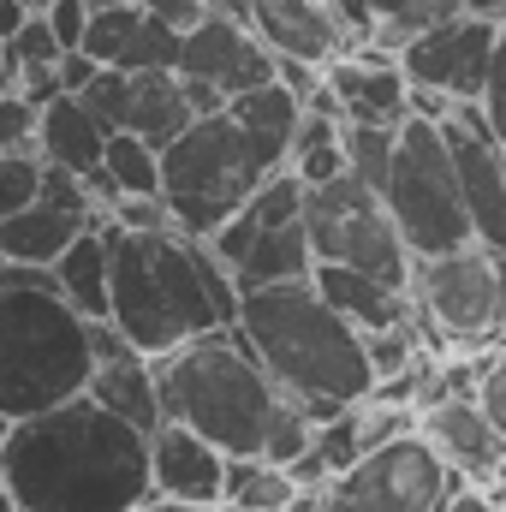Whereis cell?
<instances>
[{"instance_id": "2", "label": "cell", "mask_w": 506, "mask_h": 512, "mask_svg": "<svg viewBox=\"0 0 506 512\" xmlns=\"http://www.w3.org/2000/svg\"><path fill=\"white\" fill-rule=\"evenodd\" d=\"M114 251V322L126 328L137 352L161 358L185 340H203L215 328L239 322V280L209 239H191L179 227L167 233H126L102 227Z\"/></svg>"}, {"instance_id": "45", "label": "cell", "mask_w": 506, "mask_h": 512, "mask_svg": "<svg viewBox=\"0 0 506 512\" xmlns=\"http://www.w3.org/2000/svg\"><path fill=\"white\" fill-rule=\"evenodd\" d=\"M96 72H102V60H96V54H84V48H66V54H60V78H66V90H72V96H84V90L96 84Z\"/></svg>"}, {"instance_id": "47", "label": "cell", "mask_w": 506, "mask_h": 512, "mask_svg": "<svg viewBox=\"0 0 506 512\" xmlns=\"http://www.w3.org/2000/svg\"><path fill=\"white\" fill-rule=\"evenodd\" d=\"M131 512H221V507H197V501H173V495H149L143 507H131Z\"/></svg>"}, {"instance_id": "14", "label": "cell", "mask_w": 506, "mask_h": 512, "mask_svg": "<svg viewBox=\"0 0 506 512\" xmlns=\"http://www.w3.org/2000/svg\"><path fill=\"white\" fill-rule=\"evenodd\" d=\"M209 245H215L221 262L233 268L239 292L316 274V245H310V227H304V221H256L251 209H239Z\"/></svg>"}, {"instance_id": "54", "label": "cell", "mask_w": 506, "mask_h": 512, "mask_svg": "<svg viewBox=\"0 0 506 512\" xmlns=\"http://www.w3.org/2000/svg\"><path fill=\"white\" fill-rule=\"evenodd\" d=\"M24 6H30V12H48V6H54V0H24Z\"/></svg>"}, {"instance_id": "28", "label": "cell", "mask_w": 506, "mask_h": 512, "mask_svg": "<svg viewBox=\"0 0 506 512\" xmlns=\"http://www.w3.org/2000/svg\"><path fill=\"white\" fill-rule=\"evenodd\" d=\"M453 12H465V0H376V30H370V42L387 48V54H405L411 36H423L429 24H441V18H453Z\"/></svg>"}, {"instance_id": "31", "label": "cell", "mask_w": 506, "mask_h": 512, "mask_svg": "<svg viewBox=\"0 0 506 512\" xmlns=\"http://www.w3.org/2000/svg\"><path fill=\"white\" fill-rule=\"evenodd\" d=\"M42 197V149H6L0 155V221Z\"/></svg>"}, {"instance_id": "37", "label": "cell", "mask_w": 506, "mask_h": 512, "mask_svg": "<svg viewBox=\"0 0 506 512\" xmlns=\"http://www.w3.org/2000/svg\"><path fill=\"white\" fill-rule=\"evenodd\" d=\"M108 221L126 227V233H167V227H179L173 209H167V197H120L108 209Z\"/></svg>"}, {"instance_id": "53", "label": "cell", "mask_w": 506, "mask_h": 512, "mask_svg": "<svg viewBox=\"0 0 506 512\" xmlns=\"http://www.w3.org/2000/svg\"><path fill=\"white\" fill-rule=\"evenodd\" d=\"M6 435H12V417H6V411H0V447H6Z\"/></svg>"}, {"instance_id": "6", "label": "cell", "mask_w": 506, "mask_h": 512, "mask_svg": "<svg viewBox=\"0 0 506 512\" xmlns=\"http://www.w3.org/2000/svg\"><path fill=\"white\" fill-rule=\"evenodd\" d=\"M262 179H268V167L256 161V149L245 143V131L227 108L197 114L161 149V197H167L179 233H191V239H215L256 197Z\"/></svg>"}, {"instance_id": "3", "label": "cell", "mask_w": 506, "mask_h": 512, "mask_svg": "<svg viewBox=\"0 0 506 512\" xmlns=\"http://www.w3.org/2000/svg\"><path fill=\"white\" fill-rule=\"evenodd\" d=\"M239 334L268 364V376L316 423H328L334 411L376 393V364H370L364 328L352 316H340L310 274L280 280V286H251L239 298Z\"/></svg>"}, {"instance_id": "23", "label": "cell", "mask_w": 506, "mask_h": 512, "mask_svg": "<svg viewBox=\"0 0 506 512\" xmlns=\"http://www.w3.org/2000/svg\"><path fill=\"white\" fill-rule=\"evenodd\" d=\"M197 120L191 108V90L173 66H155V72H131V102H126V131L149 137L155 149H167L179 131Z\"/></svg>"}, {"instance_id": "17", "label": "cell", "mask_w": 506, "mask_h": 512, "mask_svg": "<svg viewBox=\"0 0 506 512\" xmlns=\"http://www.w3.org/2000/svg\"><path fill=\"white\" fill-rule=\"evenodd\" d=\"M328 84L346 102V120H364V126H405L411 120L405 60L376 48V42H358L340 60H328Z\"/></svg>"}, {"instance_id": "20", "label": "cell", "mask_w": 506, "mask_h": 512, "mask_svg": "<svg viewBox=\"0 0 506 512\" xmlns=\"http://www.w3.org/2000/svg\"><path fill=\"white\" fill-rule=\"evenodd\" d=\"M227 114L239 120L245 143L256 149V161H262L268 173L292 161V137H298V120H304V96H298V90H286L280 78H268V84H256L245 96H233Z\"/></svg>"}, {"instance_id": "29", "label": "cell", "mask_w": 506, "mask_h": 512, "mask_svg": "<svg viewBox=\"0 0 506 512\" xmlns=\"http://www.w3.org/2000/svg\"><path fill=\"white\" fill-rule=\"evenodd\" d=\"M143 0H131V6H96L90 12V30H84V54H96L102 66H120L126 60V48L137 42V30H143Z\"/></svg>"}, {"instance_id": "55", "label": "cell", "mask_w": 506, "mask_h": 512, "mask_svg": "<svg viewBox=\"0 0 506 512\" xmlns=\"http://www.w3.org/2000/svg\"><path fill=\"white\" fill-rule=\"evenodd\" d=\"M90 6H131V0H90Z\"/></svg>"}, {"instance_id": "42", "label": "cell", "mask_w": 506, "mask_h": 512, "mask_svg": "<svg viewBox=\"0 0 506 512\" xmlns=\"http://www.w3.org/2000/svg\"><path fill=\"white\" fill-rule=\"evenodd\" d=\"M441 512H501L495 507V495H489V483H471V477H453V489H447V501Z\"/></svg>"}, {"instance_id": "4", "label": "cell", "mask_w": 506, "mask_h": 512, "mask_svg": "<svg viewBox=\"0 0 506 512\" xmlns=\"http://www.w3.org/2000/svg\"><path fill=\"white\" fill-rule=\"evenodd\" d=\"M155 382H161V417L191 423L197 435H209L233 459L239 453H268L274 429L298 405L286 387L268 376V364L239 334V322L161 352L155 358Z\"/></svg>"}, {"instance_id": "19", "label": "cell", "mask_w": 506, "mask_h": 512, "mask_svg": "<svg viewBox=\"0 0 506 512\" xmlns=\"http://www.w3.org/2000/svg\"><path fill=\"white\" fill-rule=\"evenodd\" d=\"M310 280H316L322 298H328L340 316H352L364 334H376V328H399V322H417V298H411V286H387V280L364 274V268H346V262H316Z\"/></svg>"}, {"instance_id": "52", "label": "cell", "mask_w": 506, "mask_h": 512, "mask_svg": "<svg viewBox=\"0 0 506 512\" xmlns=\"http://www.w3.org/2000/svg\"><path fill=\"white\" fill-rule=\"evenodd\" d=\"M0 512H18V501H12V489H6V477H0Z\"/></svg>"}, {"instance_id": "40", "label": "cell", "mask_w": 506, "mask_h": 512, "mask_svg": "<svg viewBox=\"0 0 506 512\" xmlns=\"http://www.w3.org/2000/svg\"><path fill=\"white\" fill-rule=\"evenodd\" d=\"M18 90H24L36 108H48V102L72 96V90H66V78H60V60H54V66H24V72H18Z\"/></svg>"}, {"instance_id": "5", "label": "cell", "mask_w": 506, "mask_h": 512, "mask_svg": "<svg viewBox=\"0 0 506 512\" xmlns=\"http://www.w3.org/2000/svg\"><path fill=\"white\" fill-rule=\"evenodd\" d=\"M96 376L90 316L60 298V286H0V411L36 417L78 399Z\"/></svg>"}, {"instance_id": "22", "label": "cell", "mask_w": 506, "mask_h": 512, "mask_svg": "<svg viewBox=\"0 0 506 512\" xmlns=\"http://www.w3.org/2000/svg\"><path fill=\"white\" fill-rule=\"evenodd\" d=\"M84 227L90 221L78 209H60V203L36 197V203H24L18 215L0 221V262H42V268H54Z\"/></svg>"}, {"instance_id": "56", "label": "cell", "mask_w": 506, "mask_h": 512, "mask_svg": "<svg viewBox=\"0 0 506 512\" xmlns=\"http://www.w3.org/2000/svg\"><path fill=\"white\" fill-rule=\"evenodd\" d=\"M221 512H245V507H221Z\"/></svg>"}, {"instance_id": "36", "label": "cell", "mask_w": 506, "mask_h": 512, "mask_svg": "<svg viewBox=\"0 0 506 512\" xmlns=\"http://www.w3.org/2000/svg\"><path fill=\"white\" fill-rule=\"evenodd\" d=\"M286 167H292L304 185H328V179H340V173H346V131H340V137H322V143H310V149H298Z\"/></svg>"}, {"instance_id": "8", "label": "cell", "mask_w": 506, "mask_h": 512, "mask_svg": "<svg viewBox=\"0 0 506 512\" xmlns=\"http://www.w3.org/2000/svg\"><path fill=\"white\" fill-rule=\"evenodd\" d=\"M304 227H310L316 262H346V268H364V274H376L387 286H411L417 256L405 245L387 197L376 185H364L352 167L340 179H328V185H310Z\"/></svg>"}, {"instance_id": "39", "label": "cell", "mask_w": 506, "mask_h": 512, "mask_svg": "<svg viewBox=\"0 0 506 512\" xmlns=\"http://www.w3.org/2000/svg\"><path fill=\"white\" fill-rule=\"evenodd\" d=\"M90 0H54L48 6V24H54V36H60V48H84V30H90Z\"/></svg>"}, {"instance_id": "16", "label": "cell", "mask_w": 506, "mask_h": 512, "mask_svg": "<svg viewBox=\"0 0 506 512\" xmlns=\"http://www.w3.org/2000/svg\"><path fill=\"white\" fill-rule=\"evenodd\" d=\"M227 465L233 453L215 447L209 435H197L191 423H161L149 435V477H155V495H173V501H197V507H221L227 501Z\"/></svg>"}, {"instance_id": "38", "label": "cell", "mask_w": 506, "mask_h": 512, "mask_svg": "<svg viewBox=\"0 0 506 512\" xmlns=\"http://www.w3.org/2000/svg\"><path fill=\"white\" fill-rule=\"evenodd\" d=\"M477 405L489 411V423L506 435V346L489 364H477Z\"/></svg>"}, {"instance_id": "13", "label": "cell", "mask_w": 506, "mask_h": 512, "mask_svg": "<svg viewBox=\"0 0 506 512\" xmlns=\"http://www.w3.org/2000/svg\"><path fill=\"white\" fill-rule=\"evenodd\" d=\"M447 137H453V155H459V185H465L477 245L506 251V149L489 131L483 102H459L453 120H447Z\"/></svg>"}, {"instance_id": "10", "label": "cell", "mask_w": 506, "mask_h": 512, "mask_svg": "<svg viewBox=\"0 0 506 512\" xmlns=\"http://www.w3.org/2000/svg\"><path fill=\"white\" fill-rule=\"evenodd\" d=\"M411 298L429 328V340H489L506 328L501 304V268L489 245H459L447 256H417L411 268Z\"/></svg>"}, {"instance_id": "11", "label": "cell", "mask_w": 506, "mask_h": 512, "mask_svg": "<svg viewBox=\"0 0 506 512\" xmlns=\"http://www.w3.org/2000/svg\"><path fill=\"white\" fill-rule=\"evenodd\" d=\"M501 30H506V18L453 12V18H441V24H429L423 36L405 42V54H399L405 78L423 84V90H441L453 102H483L495 54H501Z\"/></svg>"}, {"instance_id": "9", "label": "cell", "mask_w": 506, "mask_h": 512, "mask_svg": "<svg viewBox=\"0 0 506 512\" xmlns=\"http://www.w3.org/2000/svg\"><path fill=\"white\" fill-rule=\"evenodd\" d=\"M453 477L459 471L429 447V435L405 429V435L370 447L352 471H340L322 489V501H328V512H441Z\"/></svg>"}, {"instance_id": "44", "label": "cell", "mask_w": 506, "mask_h": 512, "mask_svg": "<svg viewBox=\"0 0 506 512\" xmlns=\"http://www.w3.org/2000/svg\"><path fill=\"white\" fill-rule=\"evenodd\" d=\"M328 6H334V18L346 24L352 48H358V42H370V30H376V0H328Z\"/></svg>"}, {"instance_id": "46", "label": "cell", "mask_w": 506, "mask_h": 512, "mask_svg": "<svg viewBox=\"0 0 506 512\" xmlns=\"http://www.w3.org/2000/svg\"><path fill=\"white\" fill-rule=\"evenodd\" d=\"M24 24H30V6L24 0H0V42H12Z\"/></svg>"}, {"instance_id": "32", "label": "cell", "mask_w": 506, "mask_h": 512, "mask_svg": "<svg viewBox=\"0 0 506 512\" xmlns=\"http://www.w3.org/2000/svg\"><path fill=\"white\" fill-rule=\"evenodd\" d=\"M143 12H149V6H143ZM179 48H185V30H173V24H161V18L149 12L120 66H126V72H155V66H173V72H179Z\"/></svg>"}, {"instance_id": "51", "label": "cell", "mask_w": 506, "mask_h": 512, "mask_svg": "<svg viewBox=\"0 0 506 512\" xmlns=\"http://www.w3.org/2000/svg\"><path fill=\"white\" fill-rule=\"evenodd\" d=\"M209 6H215V12H239V18H245V6H251V0H209Z\"/></svg>"}, {"instance_id": "7", "label": "cell", "mask_w": 506, "mask_h": 512, "mask_svg": "<svg viewBox=\"0 0 506 512\" xmlns=\"http://www.w3.org/2000/svg\"><path fill=\"white\" fill-rule=\"evenodd\" d=\"M381 197H387V209H393V221H399L411 256H447V251H459V245H477L447 120L411 114L399 126L393 173H387V191Z\"/></svg>"}, {"instance_id": "15", "label": "cell", "mask_w": 506, "mask_h": 512, "mask_svg": "<svg viewBox=\"0 0 506 512\" xmlns=\"http://www.w3.org/2000/svg\"><path fill=\"white\" fill-rule=\"evenodd\" d=\"M417 429L471 483H495L506 471V435L489 423V411L477 405V393H441L435 405L417 411Z\"/></svg>"}, {"instance_id": "25", "label": "cell", "mask_w": 506, "mask_h": 512, "mask_svg": "<svg viewBox=\"0 0 506 512\" xmlns=\"http://www.w3.org/2000/svg\"><path fill=\"white\" fill-rule=\"evenodd\" d=\"M84 393H96L108 411H120L126 423L137 429H161L167 417H161V382H155V358L149 352H126V358H114V364H96V376Z\"/></svg>"}, {"instance_id": "12", "label": "cell", "mask_w": 506, "mask_h": 512, "mask_svg": "<svg viewBox=\"0 0 506 512\" xmlns=\"http://www.w3.org/2000/svg\"><path fill=\"white\" fill-rule=\"evenodd\" d=\"M274 48L251 30V18L239 12H209L203 24L185 30V48H179V78L191 84H209L215 96H245L256 84L274 78Z\"/></svg>"}, {"instance_id": "21", "label": "cell", "mask_w": 506, "mask_h": 512, "mask_svg": "<svg viewBox=\"0 0 506 512\" xmlns=\"http://www.w3.org/2000/svg\"><path fill=\"white\" fill-rule=\"evenodd\" d=\"M108 120L84 102V96H60V102H48L42 108V126H36V149H42V161H60V167H72V173H96L102 167V155H108Z\"/></svg>"}, {"instance_id": "34", "label": "cell", "mask_w": 506, "mask_h": 512, "mask_svg": "<svg viewBox=\"0 0 506 512\" xmlns=\"http://www.w3.org/2000/svg\"><path fill=\"white\" fill-rule=\"evenodd\" d=\"M36 126H42V108L24 90H6L0 96V155L6 149H36Z\"/></svg>"}, {"instance_id": "24", "label": "cell", "mask_w": 506, "mask_h": 512, "mask_svg": "<svg viewBox=\"0 0 506 512\" xmlns=\"http://www.w3.org/2000/svg\"><path fill=\"white\" fill-rule=\"evenodd\" d=\"M54 280H60V298L78 304L84 316H114V251H108V233L84 227L66 245V256L54 262Z\"/></svg>"}, {"instance_id": "1", "label": "cell", "mask_w": 506, "mask_h": 512, "mask_svg": "<svg viewBox=\"0 0 506 512\" xmlns=\"http://www.w3.org/2000/svg\"><path fill=\"white\" fill-rule=\"evenodd\" d=\"M0 477L18 512H131L155 495L149 429L108 411L96 393H78L12 423Z\"/></svg>"}, {"instance_id": "35", "label": "cell", "mask_w": 506, "mask_h": 512, "mask_svg": "<svg viewBox=\"0 0 506 512\" xmlns=\"http://www.w3.org/2000/svg\"><path fill=\"white\" fill-rule=\"evenodd\" d=\"M84 102L108 120V131H126V102H131V72L126 66H102L96 84L84 90Z\"/></svg>"}, {"instance_id": "41", "label": "cell", "mask_w": 506, "mask_h": 512, "mask_svg": "<svg viewBox=\"0 0 506 512\" xmlns=\"http://www.w3.org/2000/svg\"><path fill=\"white\" fill-rule=\"evenodd\" d=\"M483 114H489V131L501 137V149H506V30H501L495 72H489V90H483Z\"/></svg>"}, {"instance_id": "30", "label": "cell", "mask_w": 506, "mask_h": 512, "mask_svg": "<svg viewBox=\"0 0 506 512\" xmlns=\"http://www.w3.org/2000/svg\"><path fill=\"white\" fill-rule=\"evenodd\" d=\"M393 149H399V126H364V120H346V167L387 191V173H393Z\"/></svg>"}, {"instance_id": "18", "label": "cell", "mask_w": 506, "mask_h": 512, "mask_svg": "<svg viewBox=\"0 0 506 512\" xmlns=\"http://www.w3.org/2000/svg\"><path fill=\"white\" fill-rule=\"evenodd\" d=\"M251 30L280 54V60H310V66H328L352 48L346 24L334 18L328 0H251L245 6Z\"/></svg>"}, {"instance_id": "26", "label": "cell", "mask_w": 506, "mask_h": 512, "mask_svg": "<svg viewBox=\"0 0 506 512\" xmlns=\"http://www.w3.org/2000/svg\"><path fill=\"white\" fill-rule=\"evenodd\" d=\"M298 495H304V489L292 483L286 465H274V459H262V453H239V459L227 465V501H221V507L280 512V507H292Z\"/></svg>"}, {"instance_id": "49", "label": "cell", "mask_w": 506, "mask_h": 512, "mask_svg": "<svg viewBox=\"0 0 506 512\" xmlns=\"http://www.w3.org/2000/svg\"><path fill=\"white\" fill-rule=\"evenodd\" d=\"M280 512H328V501H322V495H298L292 507H280Z\"/></svg>"}, {"instance_id": "27", "label": "cell", "mask_w": 506, "mask_h": 512, "mask_svg": "<svg viewBox=\"0 0 506 512\" xmlns=\"http://www.w3.org/2000/svg\"><path fill=\"white\" fill-rule=\"evenodd\" d=\"M102 173L120 185V197H161V149L149 137H137V131H114L108 137Z\"/></svg>"}, {"instance_id": "48", "label": "cell", "mask_w": 506, "mask_h": 512, "mask_svg": "<svg viewBox=\"0 0 506 512\" xmlns=\"http://www.w3.org/2000/svg\"><path fill=\"white\" fill-rule=\"evenodd\" d=\"M6 90H18V66H12V54H6V42H0V96Z\"/></svg>"}, {"instance_id": "43", "label": "cell", "mask_w": 506, "mask_h": 512, "mask_svg": "<svg viewBox=\"0 0 506 512\" xmlns=\"http://www.w3.org/2000/svg\"><path fill=\"white\" fill-rule=\"evenodd\" d=\"M143 6H149L161 24H173V30H191V24H203V18L215 12L209 0H143Z\"/></svg>"}, {"instance_id": "33", "label": "cell", "mask_w": 506, "mask_h": 512, "mask_svg": "<svg viewBox=\"0 0 506 512\" xmlns=\"http://www.w3.org/2000/svg\"><path fill=\"white\" fill-rule=\"evenodd\" d=\"M6 54H12V66L24 72V66H54L66 48H60V36H54V24H48V12H30V24L6 42Z\"/></svg>"}, {"instance_id": "50", "label": "cell", "mask_w": 506, "mask_h": 512, "mask_svg": "<svg viewBox=\"0 0 506 512\" xmlns=\"http://www.w3.org/2000/svg\"><path fill=\"white\" fill-rule=\"evenodd\" d=\"M465 12H489V18H506V0H465Z\"/></svg>"}]
</instances>
